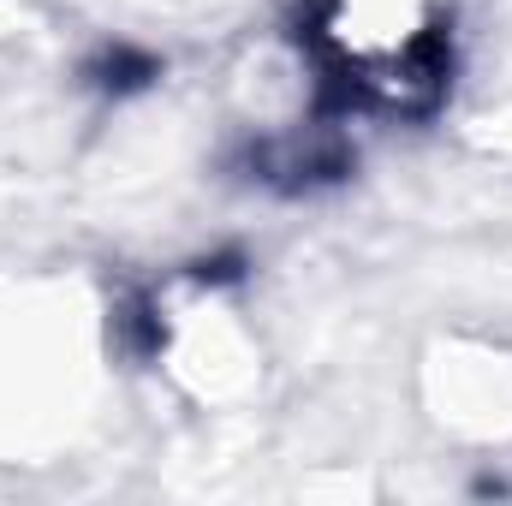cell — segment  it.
<instances>
[{
  "label": "cell",
  "instance_id": "cell-1",
  "mask_svg": "<svg viewBox=\"0 0 512 506\" xmlns=\"http://www.w3.org/2000/svg\"><path fill=\"white\" fill-rule=\"evenodd\" d=\"M453 0H310L304 54L322 90L370 114H423L447 84Z\"/></svg>",
  "mask_w": 512,
  "mask_h": 506
}]
</instances>
